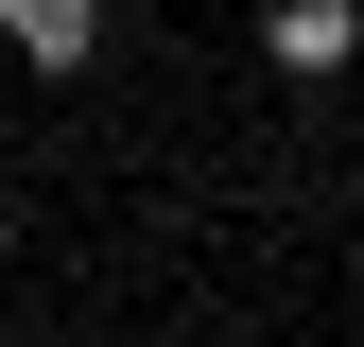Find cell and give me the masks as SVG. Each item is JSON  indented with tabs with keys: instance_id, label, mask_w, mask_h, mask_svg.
I'll return each mask as SVG.
<instances>
[{
	"instance_id": "1",
	"label": "cell",
	"mask_w": 364,
	"mask_h": 347,
	"mask_svg": "<svg viewBox=\"0 0 364 347\" xmlns=\"http://www.w3.org/2000/svg\"><path fill=\"white\" fill-rule=\"evenodd\" d=\"M347 53H364V0H260V70L278 87H347Z\"/></svg>"
},
{
	"instance_id": "2",
	"label": "cell",
	"mask_w": 364,
	"mask_h": 347,
	"mask_svg": "<svg viewBox=\"0 0 364 347\" xmlns=\"http://www.w3.org/2000/svg\"><path fill=\"white\" fill-rule=\"evenodd\" d=\"M0 53L18 70H87L105 53V0H0Z\"/></svg>"
},
{
	"instance_id": "3",
	"label": "cell",
	"mask_w": 364,
	"mask_h": 347,
	"mask_svg": "<svg viewBox=\"0 0 364 347\" xmlns=\"http://www.w3.org/2000/svg\"><path fill=\"white\" fill-rule=\"evenodd\" d=\"M0 243H18V208H0Z\"/></svg>"
}]
</instances>
